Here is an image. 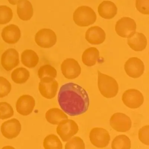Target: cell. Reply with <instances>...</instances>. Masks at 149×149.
<instances>
[{"mask_svg": "<svg viewBox=\"0 0 149 149\" xmlns=\"http://www.w3.org/2000/svg\"><path fill=\"white\" fill-rule=\"evenodd\" d=\"M98 13L102 18L110 19L114 18L117 14V8L113 2L105 1L98 6Z\"/></svg>", "mask_w": 149, "mask_h": 149, "instance_id": "cell-21", "label": "cell"}, {"mask_svg": "<svg viewBox=\"0 0 149 149\" xmlns=\"http://www.w3.org/2000/svg\"><path fill=\"white\" fill-rule=\"evenodd\" d=\"M90 140L91 143L97 148H104L109 145L110 136L109 132L104 128L95 127L91 130Z\"/></svg>", "mask_w": 149, "mask_h": 149, "instance_id": "cell-10", "label": "cell"}, {"mask_svg": "<svg viewBox=\"0 0 149 149\" xmlns=\"http://www.w3.org/2000/svg\"><path fill=\"white\" fill-rule=\"evenodd\" d=\"M22 130V125L17 118H13L3 122L1 126L2 136L8 139L17 137Z\"/></svg>", "mask_w": 149, "mask_h": 149, "instance_id": "cell-9", "label": "cell"}, {"mask_svg": "<svg viewBox=\"0 0 149 149\" xmlns=\"http://www.w3.org/2000/svg\"><path fill=\"white\" fill-rule=\"evenodd\" d=\"M97 86L101 94L107 98H113L118 92V85L117 81L111 77L102 74L98 70Z\"/></svg>", "mask_w": 149, "mask_h": 149, "instance_id": "cell-2", "label": "cell"}, {"mask_svg": "<svg viewBox=\"0 0 149 149\" xmlns=\"http://www.w3.org/2000/svg\"><path fill=\"white\" fill-rule=\"evenodd\" d=\"M21 61L26 68L29 69L36 68L40 61L37 53L30 49H25L21 55Z\"/></svg>", "mask_w": 149, "mask_h": 149, "instance_id": "cell-20", "label": "cell"}, {"mask_svg": "<svg viewBox=\"0 0 149 149\" xmlns=\"http://www.w3.org/2000/svg\"><path fill=\"white\" fill-rule=\"evenodd\" d=\"M132 121L125 114L117 112L112 115L110 119V125L112 129L118 132H126L131 128Z\"/></svg>", "mask_w": 149, "mask_h": 149, "instance_id": "cell-12", "label": "cell"}, {"mask_svg": "<svg viewBox=\"0 0 149 149\" xmlns=\"http://www.w3.org/2000/svg\"><path fill=\"white\" fill-rule=\"evenodd\" d=\"M1 66L7 71H11L20 63L19 54L14 48H9L4 51L1 58Z\"/></svg>", "mask_w": 149, "mask_h": 149, "instance_id": "cell-7", "label": "cell"}, {"mask_svg": "<svg viewBox=\"0 0 149 149\" xmlns=\"http://www.w3.org/2000/svg\"><path fill=\"white\" fill-rule=\"evenodd\" d=\"M99 57V52L95 47H91L86 49L82 55V61L84 65L92 67L95 65Z\"/></svg>", "mask_w": 149, "mask_h": 149, "instance_id": "cell-23", "label": "cell"}, {"mask_svg": "<svg viewBox=\"0 0 149 149\" xmlns=\"http://www.w3.org/2000/svg\"><path fill=\"white\" fill-rule=\"evenodd\" d=\"M13 17V10L7 6H0V25L8 24Z\"/></svg>", "mask_w": 149, "mask_h": 149, "instance_id": "cell-28", "label": "cell"}, {"mask_svg": "<svg viewBox=\"0 0 149 149\" xmlns=\"http://www.w3.org/2000/svg\"><path fill=\"white\" fill-rule=\"evenodd\" d=\"M97 15L94 10L89 7H79L75 11L73 19L77 25L81 27H86L95 22Z\"/></svg>", "mask_w": 149, "mask_h": 149, "instance_id": "cell-3", "label": "cell"}, {"mask_svg": "<svg viewBox=\"0 0 149 149\" xmlns=\"http://www.w3.org/2000/svg\"><path fill=\"white\" fill-rule=\"evenodd\" d=\"M0 120H1V115H0Z\"/></svg>", "mask_w": 149, "mask_h": 149, "instance_id": "cell-35", "label": "cell"}, {"mask_svg": "<svg viewBox=\"0 0 149 149\" xmlns=\"http://www.w3.org/2000/svg\"><path fill=\"white\" fill-rule=\"evenodd\" d=\"M57 100L62 110L70 116L85 113L90 104L86 91L80 85L72 82L67 83L61 87Z\"/></svg>", "mask_w": 149, "mask_h": 149, "instance_id": "cell-1", "label": "cell"}, {"mask_svg": "<svg viewBox=\"0 0 149 149\" xmlns=\"http://www.w3.org/2000/svg\"><path fill=\"white\" fill-rule=\"evenodd\" d=\"M57 74L56 69L49 64H45L41 66L37 72V75L40 79L46 77L55 79L57 77Z\"/></svg>", "mask_w": 149, "mask_h": 149, "instance_id": "cell-27", "label": "cell"}, {"mask_svg": "<svg viewBox=\"0 0 149 149\" xmlns=\"http://www.w3.org/2000/svg\"><path fill=\"white\" fill-rule=\"evenodd\" d=\"M136 6L141 13L149 14V0H136Z\"/></svg>", "mask_w": 149, "mask_h": 149, "instance_id": "cell-33", "label": "cell"}, {"mask_svg": "<svg viewBox=\"0 0 149 149\" xmlns=\"http://www.w3.org/2000/svg\"><path fill=\"white\" fill-rule=\"evenodd\" d=\"M43 146L45 149H62L63 144L56 135L51 134L45 137Z\"/></svg>", "mask_w": 149, "mask_h": 149, "instance_id": "cell-25", "label": "cell"}, {"mask_svg": "<svg viewBox=\"0 0 149 149\" xmlns=\"http://www.w3.org/2000/svg\"><path fill=\"white\" fill-rule=\"evenodd\" d=\"M14 115V111L12 105L7 102H0L1 119L6 120L11 118Z\"/></svg>", "mask_w": 149, "mask_h": 149, "instance_id": "cell-29", "label": "cell"}, {"mask_svg": "<svg viewBox=\"0 0 149 149\" xmlns=\"http://www.w3.org/2000/svg\"><path fill=\"white\" fill-rule=\"evenodd\" d=\"M30 77L29 71L26 68L19 67L15 69L11 73L12 81L16 84H22L26 83Z\"/></svg>", "mask_w": 149, "mask_h": 149, "instance_id": "cell-24", "label": "cell"}, {"mask_svg": "<svg viewBox=\"0 0 149 149\" xmlns=\"http://www.w3.org/2000/svg\"><path fill=\"white\" fill-rule=\"evenodd\" d=\"M59 88L58 82L54 78L46 77L40 79L38 89L42 96L47 99L54 98Z\"/></svg>", "mask_w": 149, "mask_h": 149, "instance_id": "cell-6", "label": "cell"}, {"mask_svg": "<svg viewBox=\"0 0 149 149\" xmlns=\"http://www.w3.org/2000/svg\"><path fill=\"white\" fill-rule=\"evenodd\" d=\"M125 70L130 77L137 78L144 73V64L143 62L137 57H131L128 59L124 65Z\"/></svg>", "mask_w": 149, "mask_h": 149, "instance_id": "cell-15", "label": "cell"}, {"mask_svg": "<svg viewBox=\"0 0 149 149\" xmlns=\"http://www.w3.org/2000/svg\"><path fill=\"white\" fill-rule=\"evenodd\" d=\"M106 34L101 28L97 26L91 27L88 29L85 34L87 41L93 45L102 44L105 40Z\"/></svg>", "mask_w": 149, "mask_h": 149, "instance_id": "cell-17", "label": "cell"}, {"mask_svg": "<svg viewBox=\"0 0 149 149\" xmlns=\"http://www.w3.org/2000/svg\"><path fill=\"white\" fill-rule=\"evenodd\" d=\"M68 141L65 144V149H84L85 148V144L80 137H74Z\"/></svg>", "mask_w": 149, "mask_h": 149, "instance_id": "cell-31", "label": "cell"}, {"mask_svg": "<svg viewBox=\"0 0 149 149\" xmlns=\"http://www.w3.org/2000/svg\"><path fill=\"white\" fill-rule=\"evenodd\" d=\"M136 25L133 19L123 17L119 19L116 25L115 30L119 36L129 38L136 32Z\"/></svg>", "mask_w": 149, "mask_h": 149, "instance_id": "cell-8", "label": "cell"}, {"mask_svg": "<svg viewBox=\"0 0 149 149\" xmlns=\"http://www.w3.org/2000/svg\"><path fill=\"white\" fill-rule=\"evenodd\" d=\"M56 131L63 142H67L78 132L77 124L72 119H63L57 125Z\"/></svg>", "mask_w": 149, "mask_h": 149, "instance_id": "cell-4", "label": "cell"}, {"mask_svg": "<svg viewBox=\"0 0 149 149\" xmlns=\"http://www.w3.org/2000/svg\"><path fill=\"white\" fill-rule=\"evenodd\" d=\"M12 89V84L4 77L0 76V98L7 96Z\"/></svg>", "mask_w": 149, "mask_h": 149, "instance_id": "cell-30", "label": "cell"}, {"mask_svg": "<svg viewBox=\"0 0 149 149\" xmlns=\"http://www.w3.org/2000/svg\"><path fill=\"white\" fill-rule=\"evenodd\" d=\"M17 13L19 18L23 21H28L33 17V8L29 0H19L17 4Z\"/></svg>", "mask_w": 149, "mask_h": 149, "instance_id": "cell-18", "label": "cell"}, {"mask_svg": "<svg viewBox=\"0 0 149 149\" xmlns=\"http://www.w3.org/2000/svg\"><path fill=\"white\" fill-rule=\"evenodd\" d=\"M8 2L13 6H15V5H17L18 3V1H19V0H8Z\"/></svg>", "mask_w": 149, "mask_h": 149, "instance_id": "cell-34", "label": "cell"}, {"mask_svg": "<svg viewBox=\"0 0 149 149\" xmlns=\"http://www.w3.org/2000/svg\"><path fill=\"white\" fill-rule=\"evenodd\" d=\"M35 42L40 47L48 49L54 46L57 42L55 32L49 29H40L35 36Z\"/></svg>", "mask_w": 149, "mask_h": 149, "instance_id": "cell-5", "label": "cell"}, {"mask_svg": "<svg viewBox=\"0 0 149 149\" xmlns=\"http://www.w3.org/2000/svg\"><path fill=\"white\" fill-rule=\"evenodd\" d=\"M61 68L63 75L68 79H76L81 74V66L78 62L73 58H67L64 60Z\"/></svg>", "mask_w": 149, "mask_h": 149, "instance_id": "cell-13", "label": "cell"}, {"mask_svg": "<svg viewBox=\"0 0 149 149\" xmlns=\"http://www.w3.org/2000/svg\"><path fill=\"white\" fill-rule=\"evenodd\" d=\"M122 99L124 104L130 109H137L144 102V97L142 93L135 89L125 91L123 94Z\"/></svg>", "mask_w": 149, "mask_h": 149, "instance_id": "cell-11", "label": "cell"}, {"mask_svg": "<svg viewBox=\"0 0 149 149\" xmlns=\"http://www.w3.org/2000/svg\"><path fill=\"white\" fill-rule=\"evenodd\" d=\"M35 106V99L32 96L23 95L20 96L17 100L15 108L19 114L26 116L32 113Z\"/></svg>", "mask_w": 149, "mask_h": 149, "instance_id": "cell-14", "label": "cell"}, {"mask_svg": "<svg viewBox=\"0 0 149 149\" xmlns=\"http://www.w3.org/2000/svg\"><path fill=\"white\" fill-rule=\"evenodd\" d=\"M130 47L135 51H142L145 49L147 45V40L143 34L135 32L127 41Z\"/></svg>", "mask_w": 149, "mask_h": 149, "instance_id": "cell-19", "label": "cell"}, {"mask_svg": "<svg viewBox=\"0 0 149 149\" xmlns=\"http://www.w3.org/2000/svg\"><path fill=\"white\" fill-rule=\"evenodd\" d=\"M1 36L3 40L7 44H16L21 37V32L17 25L10 24L3 29Z\"/></svg>", "mask_w": 149, "mask_h": 149, "instance_id": "cell-16", "label": "cell"}, {"mask_svg": "<svg viewBox=\"0 0 149 149\" xmlns=\"http://www.w3.org/2000/svg\"><path fill=\"white\" fill-rule=\"evenodd\" d=\"M46 120L49 123L57 125L63 119H68V116L59 108H53L49 109L45 114Z\"/></svg>", "mask_w": 149, "mask_h": 149, "instance_id": "cell-22", "label": "cell"}, {"mask_svg": "<svg viewBox=\"0 0 149 149\" xmlns=\"http://www.w3.org/2000/svg\"><path fill=\"white\" fill-rule=\"evenodd\" d=\"M139 140L144 144L149 145V125L143 126L139 129L138 132Z\"/></svg>", "mask_w": 149, "mask_h": 149, "instance_id": "cell-32", "label": "cell"}, {"mask_svg": "<svg viewBox=\"0 0 149 149\" xmlns=\"http://www.w3.org/2000/svg\"><path fill=\"white\" fill-rule=\"evenodd\" d=\"M131 147L130 139L125 135L116 136L112 140L111 148L112 149H130Z\"/></svg>", "mask_w": 149, "mask_h": 149, "instance_id": "cell-26", "label": "cell"}]
</instances>
